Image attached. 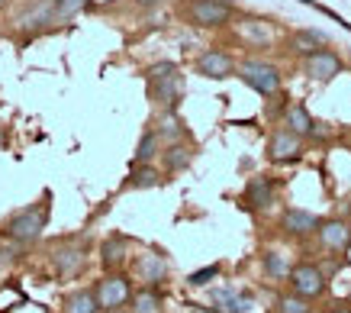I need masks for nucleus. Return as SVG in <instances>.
<instances>
[{
	"label": "nucleus",
	"instance_id": "nucleus-3",
	"mask_svg": "<svg viewBox=\"0 0 351 313\" xmlns=\"http://www.w3.org/2000/svg\"><path fill=\"white\" fill-rule=\"evenodd\" d=\"M235 78H242V84H248L255 94L261 97H274L277 91L284 87V75H280V68L265 62V58H242L239 62V71Z\"/></svg>",
	"mask_w": 351,
	"mask_h": 313
},
{
	"label": "nucleus",
	"instance_id": "nucleus-7",
	"mask_svg": "<svg viewBox=\"0 0 351 313\" xmlns=\"http://www.w3.org/2000/svg\"><path fill=\"white\" fill-rule=\"evenodd\" d=\"M303 152H306V139L297 136V132H290L287 126H280L267 136V159L274 165H293L303 159Z\"/></svg>",
	"mask_w": 351,
	"mask_h": 313
},
{
	"label": "nucleus",
	"instance_id": "nucleus-27",
	"mask_svg": "<svg viewBox=\"0 0 351 313\" xmlns=\"http://www.w3.org/2000/svg\"><path fill=\"white\" fill-rule=\"evenodd\" d=\"M87 0H55V20H71L77 10H84Z\"/></svg>",
	"mask_w": 351,
	"mask_h": 313
},
{
	"label": "nucleus",
	"instance_id": "nucleus-5",
	"mask_svg": "<svg viewBox=\"0 0 351 313\" xmlns=\"http://www.w3.org/2000/svg\"><path fill=\"white\" fill-rule=\"evenodd\" d=\"M287 284H290V291L303 294L309 301H319L322 294L329 291V275H326L316 262H300V265L290 268Z\"/></svg>",
	"mask_w": 351,
	"mask_h": 313
},
{
	"label": "nucleus",
	"instance_id": "nucleus-15",
	"mask_svg": "<svg viewBox=\"0 0 351 313\" xmlns=\"http://www.w3.org/2000/svg\"><path fill=\"white\" fill-rule=\"evenodd\" d=\"M52 268H55V275H64V278L77 275V271L84 268V248H75V246L52 248Z\"/></svg>",
	"mask_w": 351,
	"mask_h": 313
},
{
	"label": "nucleus",
	"instance_id": "nucleus-32",
	"mask_svg": "<svg viewBox=\"0 0 351 313\" xmlns=\"http://www.w3.org/2000/svg\"><path fill=\"white\" fill-rule=\"evenodd\" d=\"M3 7H7V0H0V10H3Z\"/></svg>",
	"mask_w": 351,
	"mask_h": 313
},
{
	"label": "nucleus",
	"instance_id": "nucleus-25",
	"mask_svg": "<svg viewBox=\"0 0 351 313\" xmlns=\"http://www.w3.org/2000/svg\"><path fill=\"white\" fill-rule=\"evenodd\" d=\"M274 310L277 313H313V301L303 297V294H297V291H287V294L277 297Z\"/></svg>",
	"mask_w": 351,
	"mask_h": 313
},
{
	"label": "nucleus",
	"instance_id": "nucleus-30",
	"mask_svg": "<svg viewBox=\"0 0 351 313\" xmlns=\"http://www.w3.org/2000/svg\"><path fill=\"white\" fill-rule=\"evenodd\" d=\"M142 10H152V7H158V3H165V0H136Z\"/></svg>",
	"mask_w": 351,
	"mask_h": 313
},
{
	"label": "nucleus",
	"instance_id": "nucleus-2",
	"mask_svg": "<svg viewBox=\"0 0 351 313\" xmlns=\"http://www.w3.org/2000/svg\"><path fill=\"white\" fill-rule=\"evenodd\" d=\"M174 10L197 30H226L235 20V7L229 0H181Z\"/></svg>",
	"mask_w": 351,
	"mask_h": 313
},
{
	"label": "nucleus",
	"instance_id": "nucleus-34",
	"mask_svg": "<svg viewBox=\"0 0 351 313\" xmlns=\"http://www.w3.org/2000/svg\"><path fill=\"white\" fill-rule=\"evenodd\" d=\"M348 301H351V291H348Z\"/></svg>",
	"mask_w": 351,
	"mask_h": 313
},
{
	"label": "nucleus",
	"instance_id": "nucleus-21",
	"mask_svg": "<svg viewBox=\"0 0 351 313\" xmlns=\"http://www.w3.org/2000/svg\"><path fill=\"white\" fill-rule=\"evenodd\" d=\"M126 252H129V246H126V239H123V236L107 239V242H104V248H100V262H104V268H107V271H119V268H123V262H126Z\"/></svg>",
	"mask_w": 351,
	"mask_h": 313
},
{
	"label": "nucleus",
	"instance_id": "nucleus-33",
	"mask_svg": "<svg viewBox=\"0 0 351 313\" xmlns=\"http://www.w3.org/2000/svg\"><path fill=\"white\" fill-rule=\"evenodd\" d=\"M348 146H351V130H348Z\"/></svg>",
	"mask_w": 351,
	"mask_h": 313
},
{
	"label": "nucleus",
	"instance_id": "nucleus-6",
	"mask_svg": "<svg viewBox=\"0 0 351 313\" xmlns=\"http://www.w3.org/2000/svg\"><path fill=\"white\" fill-rule=\"evenodd\" d=\"M94 294H97L100 310H119V307H126L132 301V281L123 271H107L104 278L97 281Z\"/></svg>",
	"mask_w": 351,
	"mask_h": 313
},
{
	"label": "nucleus",
	"instance_id": "nucleus-9",
	"mask_svg": "<svg viewBox=\"0 0 351 313\" xmlns=\"http://www.w3.org/2000/svg\"><path fill=\"white\" fill-rule=\"evenodd\" d=\"M316 242L319 248L332 252V255H345L351 248V220L345 216H326L316 229Z\"/></svg>",
	"mask_w": 351,
	"mask_h": 313
},
{
	"label": "nucleus",
	"instance_id": "nucleus-19",
	"mask_svg": "<svg viewBox=\"0 0 351 313\" xmlns=\"http://www.w3.org/2000/svg\"><path fill=\"white\" fill-rule=\"evenodd\" d=\"M326 45H329V39H326V33H319V30H297V33L290 36V52L300 55V58L319 52Z\"/></svg>",
	"mask_w": 351,
	"mask_h": 313
},
{
	"label": "nucleus",
	"instance_id": "nucleus-22",
	"mask_svg": "<svg viewBox=\"0 0 351 313\" xmlns=\"http://www.w3.org/2000/svg\"><path fill=\"white\" fill-rule=\"evenodd\" d=\"M161 136H158V130H145L142 132V139H138V146H136V155H132V165H149L155 155H161Z\"/></svg>",
	"mask_w": 351,
	"mask_h": 313
},
{
	"label": "nucleus",
	"instance_id": "nucleus-18",
	"mask_svg": "<svg viewBox=\"0 0 351 313\" xmlns=\"http://www.w3.org/2000/svg\"><path fill=\"white\" fill-rule=\"evenodd\" d=\"M136 275L142 284H155V288H158L161 281L168 278V262L161 259V255H155V252H152V255H138Z\"/></svg>",
	"mask_w": 351,
	"mask_h": 313
},
{
	"label": "nucleus",
	"instance_id": "nucleus-16",
	"mask_svg": "<svg viewBox=\"0 0 351 313\" xmlns=\"http://www.w3.org/2000/svg\"><path fill=\"white\" fill-rule=\"evenodd\" d=\"M129 313H165V294H161L155 284L138 288V291H132Z\"/></svg>",
	"mask_w": 351,
	"mask_h": 313
},
{
	"label": "nucleus",
	"instance_id": "nucleus-29",
	"mask_svg": "<svg viewBox=\"0 0 351 313\" xmlns=\"http://www.w3.org/2000/svg\"><path fill=\"white\" fill-rule=\"evenodd\" d=\"M213 301H216V303H223V310H226V313H242V310H245L242 301H239L235 294H229V291L213 294Z\"/></svg>",
	"mask_w": 351,
	"mask_h": 313
},
{
	"label": "nucleus",
	"instance_id": "nucleus-17",
	"mask_svg": "<svg viewBox=\"0 0 351 313\" xmlns=\"http://www.w3.org/2000/svg\"><path fill=\"white\" fill-rule=\"evenodd\" d=\"M165 181V174L155 168V165H132L129 178L123 181V191H149V187H158Z\"/></svg>",
	"mask_w": 351,
	"mask_h": 313
},
{
	"label": "nucleus",
	"instance_id": "nucleus-28",
	"mask_svg": "<svg viewBox=\"0 0 351 313\" xmlns=\"http://www.w3.org/2000/svg\"><path fill=\"white\" fill-rule=\"evenodd\" d=\"M216 275H219V265H206V268L193 271L191 278H187V284H193V288H203V284H210Z\"/></svg>",
	"mask_w": 351,
	"mask_h": 313
},
{
	"label": "nucleus",
	"instance_id": "nucleus-1",
	"mask_svg": "<svg viewBox=\"0 0 351 313\" xmlns=\"http://www.w3.org/2000/svg\"><path fill=\"white\" fill-rule=\"evenodd\" d=\"M149 81V97L158 110H178V104L184 100V75L174 62H158L145 71Z\"/></svg>",
	"mask_w": 351,
	"mask_h": 313
},
{
	"label": "nucleus",
	"instance_id": "nucleus-8",
	"mask_svg": "<svg viewBox=\"0 0 351 313\" xmlns=\"http://www.w3.org/2000/svg\"><path fill=\"white\" fill-rule=\"evenodd\" d=\"M345 71V58H341L335 49H319V52H313L303 58V75L309 81H319V84H329L332 78H339Z\"/></svg>",
	"mask_w": 351,
	"mask_h": 313
},
{
	"label": "nucleus",
	"instance_id": "nucleus-31",
	"mask_svg": "<svg viewBox=\"0 0 351 313\" xmlns=\"http://www.w3.org/2000/svg\"><path fill=\"white\" fill-rule=\"evenodd\" d=\"M104 313H126V310H123V307H119V310H104Z\"/></svg>",
	"mask_w": 351,
	"mask_h": 313
},
{
	"label": "nucleus",
	"instance_id": "nucleus-24",
	"mask_svg": "<svg viewBox=\"0 0 351 313\" xmlns=\"http://www.w3.org/2000/svg\"><path fill=\"white\" fill-rule=\"evenodd\" d=\"M64 313H100L94 291H71L64 297Z\"/></svg>",
	"mask_w": 351,
	"mask_h": 313
},
{
	"label": "nucleus",
	"instance_id": "nucleus-23",
	"mask_svg": "<svg viewBox=\"0 0 351 313\" xmlns=\"http://www.w3.org/2000/svg\"><path fill=\"white\" fill-rule=\"evenodd\" d=\"M158 136L165 142H178V139H184V123H181V117H178V110H161V117H158Z\"/></svg>",
	"mask_w": 351,
	"mask_h": 313
},
{
	"label": "nucleus",
	"instance_id": "nucleus-14",
	"mask_svg": "<svg viewBox=\"0 0 351 313\" xmlns=\"http://www.w3.org/2000/svg\"><path fill=\"white\" fill-rule=\"evenodd\" d=\"M280 126H287L290 132H297V136H303V139L319 136V123L313 119V113H309L303 104H290L287 113H284V119H280Z\"/></svg>",
	"mask_w": 351,
	"mask_h": 313
},
{
	"label": "nucleus",
	"instance_id": "nucleus-11",
	"mask_svg": "<svg viewBox=\"0 0 351 313\" xmlns=\"http://www.w3.org/2000/svg\"><path fill=\"white\" fill-rule=\"evenodd\" d=\"M319 223H322V216H316L313 210H303V207H287V210L280 213V233L290 239L316 236Z\"/></svg>",
	"mask_w": 351,
	"mask_h": 313
},
{
	"label": "nucleus",
	"instance_id": "nucleus-20",
	"mask_svg": "<svg viewBox=\"0 0 351 313\" xmlns=\"http://www.w3.org/2000/svg\"><path fill=\"white\" fill-rule=\"evenodd\" d=\"M49 23H55V0H39L26 16H20V26L26 33H39Z\"/></svg>",
	"mask_w": 351,
	"mask_h": 313
},
{
	"label": "nucleus",
	"instance_id": "nucleus-10",
	"mask_svg": "<svg viewBox=\"0 0 351 313\" xmlns=\"http://www.w3.org/2000/svg\"><path fill=\"white\" fill-rule=\"evenodd\" d=\"M193 71H197L200 78H206V81H226V78H235L239 62H235L226 49H206V52L197 55Z\"/></svg>",
	"mask_w": 351,
	"mask_h": 313
},
{
	"label": "nucleus",
	"instance_id": "nucleus-12",
	"mask_svg": "<svg viewBox=\"0 0 351 313\" xmlns=\"http://www.w3.org/2000/svg\"><path fill=\"white\" fill-rule=\"evenodd\" d=\"M242 200H245V207H248L252 213H261V210H267V207H274V200H277L274 178H267V174H255V178H248Z\"/></svg>",
	"mask_w": 351,
	"mask_h": 313
},
{
	"label": "nucleus",
	"instance_id": "nucleus-4",
	"mask_svg": "<svg viewBox=\"0 0 351 313\" xmlns=\"http://www.w3.org/2000/svg\"><path fill=\"white\" fill-rule=\"evenodd\" d=\"M45 223H49V200H39V204L26 207V210L7 220V236L16 239V242H36L43 236Z\"/></svg>",
	"mask_w": 351,
	"mask_h": 313
},
{
	"label": "nucleus",
	"instance_id": "nucleus-26",
	"mask_svg": "<svg viewBox=\"0 0 351 313\" xmlns=\"http://www.w3.org/2000/svg\"><path fill=\"white\" fill-rule=\"evenodd\" d=\"M261 268H265V275H267V278L280 281V278H287V275H290V268H293V265H290V262L284 259L280 252H265V255H261Z\"/></svg>",
	"mask_w": 351,
	"mask_h": 313
},
{
	"label": "nucleus",
	"instance_id": "nucleus-13",
	"mask_svg": "<svg viewBox=\"0 0 351 313\" xmlns=\"http://www.w3.org/2000/svg\"><path fill=\"white\" fill-rule=\"evenodd\" d=\"M193 155H197V152H193L191 142H184V139L168 142V146L161 149V168H165V174H181L193 165Z\"/></svg>",
	"mask_w": 351,
	"mask_h": 313
}]
</instances>
